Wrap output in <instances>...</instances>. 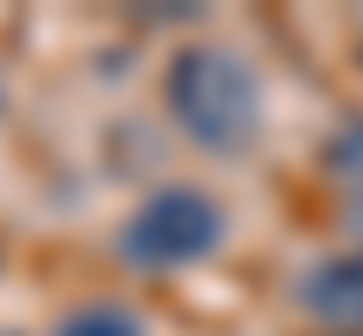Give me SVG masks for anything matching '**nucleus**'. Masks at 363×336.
Listing matches in <instances>:
<instances>
[{
  "label": "nucleus",
  "mask_w": 363,
  "mask_h": 336,
  "mask_svg": "<svg viewBox=\"0 0 363 336\" xmlns=\"http://www.w3.org/2000/svg\"><path fill=\"white\" fill-rule=\"evenodd\" d=\"M169 108L175 121L195 135L202 148L229 155V148H249L256 142V74H249L242 54L229 47H189L175 54L169 67Z\"/></svg>",
  "instance_id": "obj_1"
},
{
  "label": "nucleus",
  "mask_w": 363,
  "mask_h": 336,
  "mask_svg": "<svg viewBox=\"0 0 363 336\" xmlns=\"http://www.w3.org/2000/svg\"><path fill=\"white\" fill-rule=\"evenodd\" d=\"M54 336H142V316L121 310V303H88V310H74Z\"/></svg>",
  "instance_id": "obj_4"
},
{
  "label": "nucleus",
  "mask_w": 363,
  "mask_h": 336,
  "mask_svg": "<svg viewBox=\"0 0 363 336\" xmlns=\"http://www.w3.org/2000/svg\"><path fill=\"white\" fill-rule=\"evenodd\" d=\"M303 303L330 330H363V262H323L303 289Z\"/></svg>",
  "instance_id": "obj_3"
},
{
  "label": "nucleus",
  "mask_w": 363,
  "mask_h": 336,
  "mask_svg": "<svg viewBox=\"0 0 363 336\" xmlns=\"http://www.w3.org/2000/svg\"><path fill=\"white\" fill-rule=\"evenodd\" d=\"M222 242V208L195 189H162L142 202V215L128 222L121 249H128L142 269H175V262H195Z\"/></svg>",
  "instance_id": "obj_2"
}]
</instances>
